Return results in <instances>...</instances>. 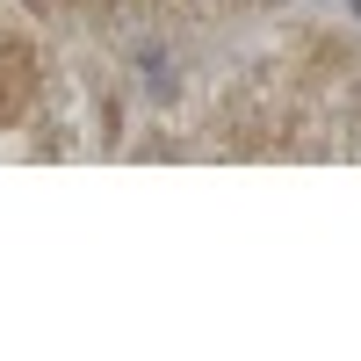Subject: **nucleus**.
<instances>
[{"label":"nucleus","mask_w":361,"mask_h":361,"mask_svg":"<svg viewBox=\"0 0 361 361\" xmlns=\"http://www.w3.org/2000/svg\"><path fill=\"white\" fill-rule=\"evenodd\" d=\"M354 152H361V109H354Z\"/></svg>","instance_id":"obj_1"},{"label":"nucleus","mask_w":361,"mask_h":361,"mask_svg":"<svg viewBox=\"0 0 361 361\" xmlns=\"http://www.w3.org/2000/svg\"><path fill=\"white\" fill-rule=\"evenodd\" d=\"M354 15H361V0H354Z\"/></svg>","instance_id":"obj_2"}]
</instances>
